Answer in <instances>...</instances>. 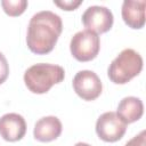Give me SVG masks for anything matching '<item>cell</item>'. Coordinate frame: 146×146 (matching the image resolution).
I'll return each mask as SVG.
<instances>
[{
    "mask_svg": "<svg viewBox=\"0 0 146 146\" xmlns=\"http://www.w3.org/2000/svg\"><path fill=\"white\" fill-rule=\"evenodd\" d=\"M62 31L63 22L57 14L50 10L39 11L29 22L26 44L33 54H49L55 48Z\"/></svg>",
    "mask_w": 146,
    "mask_h": 146,
    "instance_id": "1",
    "label": "cell"
},
{
    "mask_svg": "<svg viewBox=\"0 0 146 146\" xmlns=\"http://www.w3.org/2000/svg\"><path fill=\"white\" fill-rule=\"evenodd\" d=\"M65 78V71L62 66L48 63H39L30 66L24 73V82L27 89L33 94H46L50 88L60 83Z\"/></svg>",
    "mask_w": 146,
    "mask_h": 146,
    "instance_id": "2",
    "label": "cell"
},
{
    "mask_svg": "<svg viewBox=\"0 0 146 146\" xmlns=\"http://www.w3.org/2000/svg\"><path fill=\"white\" fill-rule=\"evenodd\" d=\"M143 70V58L133 49H123L110 64L107 75L115 84H125Z\"/></svg>",
    "mask_w": 146,
    "mask_h": 146,
    "instance_id": "3",
    "label": "cell"
},
{
    "mask_svg": "<svg viewBox=\"0 0 146 146\" xmlns=\"http://www.w3.org/2000/svg\"><path fill=\"white\" fill-rule=\"evenodd\" d=\"M100 49V40L98 34L89 30L76 32L70 42L72 56L79 62H90L97 57Z\"/></svg>",
    "mask_w": 146,
    "mask_h": 146,
    "instance_id": "4",
    "label": "cell"
},
{
    "mask_svg": "<svg viewBox=\"0 0 146 146\" xmlns=\"http://www.w3.org/2000/svg\"><path fill=\"white\" fill-rule=\"evenodd\" d=\"M127 130V123L116 114V112L103 113L96 122V133L106 143L120 140Z\"/></svg>",
    "mask_w": 146,
    "mask_h": 146,
    "instance_id": "5",
    "label": "cell"
},
{
    "mask_svg": "<svg viewBox=\"0 0 146 146\" xmlns=\"http://www.w3.org/2000/svg\"><path fill=\"white\" fill-rule=\"evenodd\" d=\"M75 94L83 100H95L103 91V84L99 76L89 70L79 71L72 82Z\"/></svg>",
    "mask_w": 146,
    "mask_h": 146,
    "instance_id": "6",
    "label": "cell"
},
{
    "mask_svg": "<svg viewBox=\"0 0 146 146\" xmlns=\"http://www.w3.org/2000/svg\"><path fill=\"white\" fill-rule=\"evenodd\" d=\"M114 17L112 11L104 6H90L82 14V23L86 30L96 34L105 33L113 26Z\"/></svg>",
    "mask_w": 146,
    "mask_h": 146,
    "instance_id": "7",
    "label": "cell"
},
{
    "mask_svg": "<svg viewBox=\"0 0 146 146\" xmlns=\"http://www.w3.org/2000/svg\"><path fill=\"white\" fill-rule=\"evenodd\" d=\"M26 133L25 119L17 113H7L0 117V136L7 141H18Z\"/></svg>",
    "mask_w": 146,
    "mask_h": 146,
    "instance_id": "8",
    "label": "cell"
},
{
    "mask_svg": "<svg viewBox=\"0 0 146 146\" xmlns=\"http://www.w3.org/2000/svg\"><path fill=\"white\" fill-rule=\"evenodd\" d=\"M62 122L56 116H43L36 121L33 129V136L36 140L48 143L57 139L62 133Z\"/></svg>",
    "mask_w": 146,
    "mask_h": 146,
    "instance_id": "9",
    "label": "cell"
},
{
    "mask_svg": "<svg viewBox=\"0 0 146 146\" xmlns=\"http://www.w3.org/2000/svg\"><path fill=\"white\" fill-rule=\"evenodd\" d=\"M145 0H124L122 3L121 15L124 23L135 30L145 25Z\"/></svg>",
    "mask_w": 146,
    "mask_h": 146,
    "instance_id": "10",
    "label": "cell"
},
{
    "mask_svg": "<svg viewBox=\"0 0 146 146\" xmlns=\"http://www.w3.org/2000/svg\"><path fill=\"white\" fill-rule=\"evenodd\" d=\"M144 113L143 102L133 96L124 97L120 100L116 110V114L127 123H132L138 121Z\"/></svg>",
    "mask_w": 146,
    "mask_h": 146,
    "instance_id": "11",
    "label": "cell"
},
{
    "mask_svg": "<svg viewBox=\"0 0 146 146\" xmlns=\"http://www.w3.org/2000/svg\"><path fill=\"white\" fill-rule=\"evenodd\" d=\"M27 1L26 0H2L1 1V6L3 11L13 17L19 16L22 15L26 7H27Z\"/></svg>",
    "mask_w": 146,
    "mask_h": 146,
    "instance_id": "12",
    "label": "cell"
},
{
    "mask_svg": "<svg viewBox=\"0 0 146 146\" xmlns=\"http://www.w3.org/2000/svg\"><path fill=\"white\" fill-rule=\"evenodd\" d=\"M54 3L59 7L60 9L63 10H75L81 3H82V0H64V1H54Z\"/></svg>",
    "mask_w": 146,
    "mask_h": 146,
    "instance_id": "13",
    "label": "cell"
},
{
    "mask_svg": "<svg viewBox=\"0 0 146 146\" xmlns=\"http://www.w3.org/2000/svg\"><path fill=\"white\" fill-rule=\"evenodd\" d=\"M9 75V65L2 52H0V84H2Z\"/></svg>",
    "mask_w": 146,
    "mask_h": 146,
    "instance_id": "14",
    "label": "cell"
},
{
    "mask_svg": "<svg viewBox=\"0 0 146 146\" xmlns=\"http://www.w3.org/2000/svg\"><path fill=\"white\" fill-rule=\"evenodd\" d=\"M145 136H146V132H145V130H143L138 135L132 137L129 141H127V144L124 146H146V137Z\"/></svg>",
    "mask_w": 146,
    "mask_h": 146,
    "instance_id": "15",
    "label": "cell"
},
{
    "mask_svg": "<svg viewBox=\"0 0 146 146\" xmlns=\"http://www.w3.org/2000/svg\"><path fill=\"white\" fill-rule=\"evenodd\" d=\"M74 146H90V145L87 144V143H82V141H80V143H76Z\"/></svg>",
    "mask_w": 146,
    "mask_h": 146,
    "instance_id": "16",
    "label": "cell"
}]
</instances>
